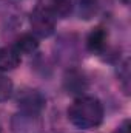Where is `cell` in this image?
Here are the masks:
<instances>
[{
  "instance_id": "cell-1",
  "label": "cell",
  "mask_w": 131,
  "mask_h": 133,
  "mask_svg": "<svg viewBox=\"0 0 131 133\" xmlns=\"http://www.w3.org/2000/svg\"><path fill=\"white\" fill-rule=\"evenodd\" d=\"M68 119L77 129H96L103 121V105L94 96H79L68 108Z\"/></svg>"
},
{
  "instance_id": "cell-2",
  "label": "cell",
  "mask_w": 131,
  "mask_h": 133,
  "mask_svg": "<svg viewBox=\"0 0 131 133\" xmlns=\"http://www.w3.org/2000/svg\"><path fill=\"white\" fill-rule=\"evenodd\" d=\"M30 23L34 36L49 37L56 30V16L48 6H37L30 16Z\"/></svg>"
},
{
  "instance_id": "cell-3",
  "label": "cell",
  "mask_w": 131,
  "mask_h": 133,
  "mask_svg": "<svg viewBox=\"0 0 131 133\" xmlns=\"http://www.w3.org/2000/svg\"><path fill=\"white\" fill-rule=\"evenodd\" d=\"M11 132L12 133H43V121L40 113L31 111H17L11 118Z\"/></svg>"
},
{
  "instance_id": "cell-4",
  "label": "cell",
  "mask_w": 131,
  "mask_h": 133,
  "mask_svg": "<svg viewBox=\"0 0 131 133\" xmlns=\"http://www.w3.org/2000/svg\"><path fill=\"white\" fill-rule=\"evenodd\" d=\"M16 102L20 107V110L31 111V113H40L46 105L45 96L42 95V91H39L35 88H22V90H19V93L16 96Z\"/></svg>"
},
{
  "instance_id": "cell-5",
  "label": "cell",
  "mask_w": 131,
  "mask_h": 133,
  "mask_svg": "<svg viewBox=\"0 0 131 133\" xmlns=\"http://www.w3.org/2000/svg\"><path fill=\"white\" fill-rule=\"evenodd\" d=\"M65 88L71 95H80L88 88V81L79 70H69L65 74Z\"/></svg>"
},
{
  "instance_id": "cell-6",
  "label": "cell",
  "mask_w": 131,
  "mask_h": 133,
  "mask_svg": "<svg viewBox=\"0 0 131 133\" xmlns=\"http://www.w3.org/2000/svg\"><path fill=\"white\" fill-rule=\"evenodd\" d=\"M106 40H108V33L103 28H94L86 37V48L91 53H102L106 46Z\"/></svg>"
},
{
  "instance_id": "cell-7",
  "label": "cell",
  "mask_w": 131,
  "mask_h": 133,
  "mask_svg": "<svg viewBox=\"0 0 131 133\" xmlns=\"http://www.w3.org/2000/svg\"><path fill=\"white\" fill-rule=\"evenodd\" d=\"M20 64V53L14 46L0 48V71H9Z\"/></svg>"
},
{
  "instance_id": "cell-8",
  "label": "cell",
  "mask_w": 131,
  "mask_h": 133,
  "mask_svg": "<svg viewBox=\"0 0 131 133\" xmlns=\"http://www.w3.org/2000/svg\"><path fill=\"white\" fill-rule=\"evenodd\" d=\"M14 48L22 54H31L39 48V40L34 34H22L17 37Z\"/></svg>"
},
{
  "instance_id": "cell-9",
  "label": "cell",
  "mask_w": 131,
  "mask_h": 133,
  "mask_svg": "<svg viewBox=\"0 0 131 133\" xmlns=\"http://www.w3.org/2000/svg\"><path fill=\"white\" fill-rule=\"evenodd\" d=\"M54 16L59 17H68L72 12L74 3L72 0H49V6H48Z\"/></svg>"
},
{
  "instance_id": "cell-10",
  "label": "cell",
  "mask_w": 131,
  "mask_h": 133,
  "mask_svg": "<svg viewBox=\"0 0 131 133\" xmlns=\"http://www.w3.org/2000/svg\"><path fill=\"white\" fill-rule=\"evenodd\" d=\"M77 5L83 19H90L97 9V0H77Z\"/></svg>"
},
{
  "instance_id": "cell-11",
  "label": "cell",
  "mask_w": 131,
  "mask_h": 133,
  "mask_svg": "<svg viewBox=\"0 0 131 133\" xmlns=\"http://www.w3.org/2000/svg\"><path fill=\"white\" fill-rule=\"evenodd\" d=\"M117 76H119V81H120L122 88L125 90L127 95H130V62L128 61H125L122 65L119 66Z\"/></svg>"
},
{
  "instance_id": "cell-12",
  "label": "cell",
  "mask_w": 131,
  "mask_h": 133,
  "mask_svg": "<svg viewBox=\"0 0 131 133\" xmlns=\"http://www.w3.org/2000/svg\"><path fill=\"white\" fill-rule=\"evenodd\" d=\"M11 95H12V81L8 76L0 74V102L6 101Z\"/></svg>"
},
{
  "instance_id": "cell-13",
  "label": "cell",
  "mask_w": 131,
  "mask_h": 133,
  "mask_svg": "<svg viewBox=\"0 0 131 133\" xmlns=\"http://www.w3.org/2000/svg\"><path fill=\"white\" fill-rule=\"evenodd\" d=\"M130 129H131L130 121H128V119H125V121L117 127V130H116L114 133H130Z\"/></svg>"
},
{
  "instance_id": "cell-14",
  "label": "cell",
  "mask_w": 131,
  "mask_h": 133,
  "mask_svg": "<svg viewBox=\"0 0 131 133\" xmlns=\"http://www.w3.org/2000/svg\"><path fill=\"white\" fill-rule=\"evenodd\" d=\"M122 2H123V3H128V2H130V0H122Z\"/></svg>"
}]
</instances>
